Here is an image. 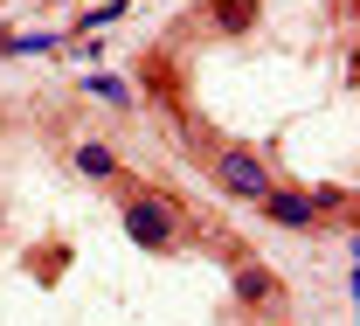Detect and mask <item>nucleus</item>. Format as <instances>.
I'll list each match as a JSON object with an SVG mask.
<instances>
[{"label": "nucleus", "instance_id": "nucleus-1", "mask_svg": "<svg viewBox=\"0 0 360 326\" xmlns=\"http://www.w3.org/2000/svg\"><path fill=\"white\" fill-rule=\"evenodd\" d=\"M125 230H132V243H146V250H160V243L174 236V208H167L160 194H146V201H132V215H125Z\"/></svg>", "mask_w": 360, "mask_h": 326}, {"label": "nucleus", "instance_id": "nucleus-2", "mask_svg": "<svg viewBox=\"0 0 360 326\" xmlns=\"http://www.w3.org/2000/svg\"><path fill=\"white\" fill-rule=\"evenodd\" d=\"M215 174H222V181L236 187V194H250V201H264V194H270V181H264V167H257V160H250V153H222V167H215Z\"/></svg>", "mask_w": 360, "mask_h": 326}, {"label": "nucleus", "instance_id": "nucleus-3", "mask_svg": "<svg viewBox=\"0 0 360 326\" xmlns=\"http://www.w3.org/2000/svg\"><path fill=\"white\" fill-rule=\"evenodd\" d=\"M264 201H270V215H277L284 230H305V222H312V201H298V194H264Z\"/></svg>", "mask_w": 360, "mask_h": 326}, {"label": "nucleus", "instance_id": "nucleus-4", "mask_svg": "<svg viewBox=\"0 0 360 326\" xmlns=\"http://www.w3.org/2000/svg\"><path fill=\"white\" fill-rule=\"evenodd\" d=\"M77 167H84L90 181H111V174H118V160H111L104 146H84V153H77Z\"/></svg>", "mask_w": 360, "mask_h": 326}, {"label": "nucleus", "instance_id": "nucleus-5", "mask_svg": "<svg viewBox=\"0 0 360 326\" xmlns=\"http://www.w3.org/2000/svg\"><path fill=\"white\" fill-rule=\"evenodd\" d=\"M250 14H257V0H222V7H215L222 28H250Z\"/></svg>", "mask_w": 360, "mask_h": 326}, {"label": "nucleus", "instance_id": "nucleus-6", "mask_svg": "<svg viewBox=\"0 0 360 326\" xmlns=\"http://www.w3.org/2000/svg\"><path fill=\"white\" fill-rule=\"evenodd\" d=\"M236 291L257 306V299H270V278H264V271H243V284H236Z\"/></svg>", "mask_w": 360, "mask_h": 326}, {"label": "nucleus", "instance_id": "nucleus-7", "mask_svg": "<svg viewBox=\"0 0 360 326\" xmlns=\"http://www.w3.org/2000/svg\"><path fill=\"white\" fill-rule=\"evenodd\" d=\"M118 14H125V0H104V7H90V14H84V28H104V21H118Z\"/></svg>", "mask_w": 360, "mask_h": 326}, {"label": "nucleus", "instance_id": "nucleus-8", "mask_svg": "<svg viewBox=\"0 0 360 326\" xmlns=\"http://www.w3.org/2000/svg\"><path fill=\"white\" fill-rule=\"evenodd\" d=\"M7 49H14V56H35V49H56V35H14Z\"/></svg>", "mask_w": 360, "mask_h": 326}, {"label": "nucleus", "instance_id": "nucleus-9", "mask_svg": "<svg viewBox=\"0 0 360 326\" xmlns=\"http://www.w3.org/2000/svg\"><path fill=\"white\" fill-rule=\"evenodd\" d=\"M90 91H97V97H118V104L132 97V91H125V84H118V77H90Z\"/></svg>", "mask_w": 360, "mask_h": 326}]
</instances>
